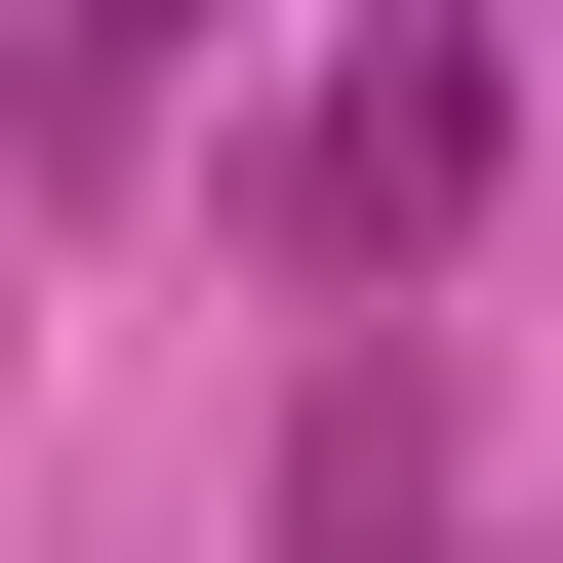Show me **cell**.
I'll return each instance as SVG.
<instances>
[{
    "label": "cell",
    "mask_w": 563,
    "mask_h": 563,
    "mask_svg": "<svg viewBox=\"0 0 563 563\" xmlns=\"http://www.w3.org/2000/svg\"><path fill=\"white\" fill-rule=\"evenodd\" d=\"M483 162H523V0H402L363 81L242 162V242H282V282H443V242H483Z\"/></svg>",
    "instance_id": "1"
},
{
    "label": "cell",
    "mask_w": 563,
    "mask_h": 563,
    "mask_svg": "<svg viewBox=\"0 0 563 563\" xmlns=\"http://www.w3.org/2000/svg\"><path fill=\"white\" fill-rule=\"evenodd\" d=\"M282 563H443V363H402V322L282 402Z\"/></svg>",
    "instance_id": "2"
}]
</instances>
